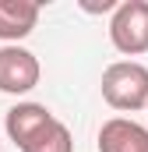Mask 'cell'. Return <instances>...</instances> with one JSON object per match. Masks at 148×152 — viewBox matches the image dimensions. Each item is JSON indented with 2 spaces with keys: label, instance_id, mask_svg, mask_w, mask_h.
Here are the masks:
<instances>
[{
  "label": "cell",
  "instance_id": "6da1fadb",
  "mask_svg": "<svg viewBox=\"0 0 148 152\" xmlns=\"http://www.w3.org/2000/svg\"><path fill=\"white\" fill-rule=\"evenodd\" d=\"M102 99L113 110H148V67L138 60H116L102 71Z\"/></svg>",
  "mask_w": 148,
  "mask_h": 152
},
{
  "label": "cell",
  "instance_id": "7a4b0ae2",
  "mask_svg": "<svg viewBox=\"0 0 148 152\" xmlns=\"http://www.w3.org/2000/svg\"><path fill=\"white\" fill-rule=\"evenodd\" d=\"M110 42L127 57L148 53V0H123L113 11Z\"/></svg>",
  "mask_w": 148,
  "mask_h": 152
},
{
  "label": "cell",
  "instance_id": "3957f363",
  "mask_svg": "<svg viewBox=\"0 0 148 152\" xmlns=\"http://www.w3.org/2000/svg\"><path fill=\"white\" fill-rule=\"evenodd\" d=\"M39 67L36 53L25 46H0V92L7 96H25L39 85Z\"/></svg>",
  "mask_w": 148,
  "mask_h": 152
},
{
  "label": "cell",
  "instance_id": "277c9868",
  "mask_svg": "<svg viewBox=\"0 0 148 152\" xmlns=\"http://www.w3.org/2000/svg\"><path fill=\"white\" fill-rule=\"evenodd\" d=\"M99 152H148V127L127 117H113L99 127Z\"/></svg>",
  "mask_w": 148,
  "mask_h": 152
},
{
  "label": "cell",
  "instance_id": "5b68a950",
  "mask_svg": "<svg viewBox=\"0 0 148 152\" xmlns=\"http://www.w3.org/2000/svg\"><path fill=\"white\" fill-rule=\"evenodd\" d=\"M49 120H53V113H49L42 103H18V106H11L7 117H4V131H7V138H11L18 149H25Z\"/></svg>",
  "mask_w": 148,
  "mask_h": 152
},
{
  "label": "cell",
  "instance_id": "8992f818",
  "mask_svg": "<svg viewBox=\"0 0 148 152\" xmlns=\"http://www.w3.org/2000/svg\"><path fill=\"white\" fill-rule=\"evenodd\" d=\"M39 21V4L36 0H0V42L18 46V39L32 36Z\"/></svg>",
  "mask_w": 148,
  "mask_h": 152
},
{
  "label": "cell",
  "instance_id": "52a82bcc",
  "mask_svg": "<svg viewBox=\"0 0 148 152\" xmlns=\"http://www.w3.org/2000/svg\"><path fill=\"white\" fill-rule=\"evenodd\" d=\"M21 152H74V138H71V131H67V124L53 117Z\"/></svg>",
  "mask_w": 148,
  "mask_h": 152
}]
</instances>
